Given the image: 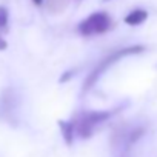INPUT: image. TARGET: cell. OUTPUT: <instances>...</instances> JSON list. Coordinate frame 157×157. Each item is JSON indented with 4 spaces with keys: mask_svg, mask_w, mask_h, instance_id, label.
Segmentation results:
<instances>
[{
    "mask_svg": "<svg viewBox=\"0 0 157 157\" xmlns=\"http://www.w3.org/2000/svg\"><path fill=\"white\" fill-rule=\"evenodd\" d=\"M68 2H69V0H48V2H46V8H48L49 13L57 14V13H62L68 6Z\"/></svg>",
    "mask_w": 157,
    "mask_h": 157,
    "instance_id": "obj_7",
    "label": "cell"
},
{
    "mask_svg": "<svg viewBox=\"0 0 157 157\" xmlns=\"http://www.w3.org/2000/svg\"><path fill=\"white\" fill-rule=\"evenodd\" d=\"M145 49H146V48H145L143 45H131V46H125V48L116 49V51H113L111 54H108L106 57H103V59L94 66V69L88 74V77L85 78L82 93H88V91L97 83V80L102 77V74H103L109 66H113L114 63H117L119 60H122V59H125V57H128V56L140 54V52H143Z\"/></svg>",
    "mask_w": 157,
    "mask_h": 157,
    "instance_id": "obj_1",
    "label": "cell"
},
{
    "mask_svg": "<svg viewBox=\"0 0 157 157\" xmlns=\"http://www.w3.org/2000/svg\"><path fill=\"white\" fill-rule=\"evenodd\" d=\"M122 157H126V155H122Z\"/></svg>",
    "mask_w": 157,
    "mask_h": 157,
    "instance_id": "obj_13",
    "label": "cell"
},
{
    "mask_svg": "<svg viewBox=\"0 0 157 157\" xmlns=\"http://www.w3.org/2000/svg\"><path fill=\"white\" fill-rule=\"evenodd\" d=\"M148 19V13L145 10H134L131 11L126 17H125V23L129 25V26H137V25H142L145 20Z\"/></svg>",
    "mask_w": 157,
    "mask_h": 157,
    "instance_id": "obj_5",
    "label": "cell"
},
{
    "mask_svg": "<svg viewBox=\"0 0 157 157\" xmlns=\"http://www.w3.org/2000/svg\"><path fill=\"white\" fill-rule=\"evenodd\" d=\"M143 134H145V129H143L142 126L131 129L128 134H125V137H126V145H132V143H136L140 137H143Z\"/></svg>",
    "mask_w": 157,
    "mask_h": 157,
    "instance_id": "obj_8",
    "label": "cell"
},
{
    "mask_svg": "<svg viewBox=\"0 0 157 157\" xmlns=\"http://www.w3.org/2000/svg\"><path fill=\"white\" fill-rule=\"evenodd\" d=\"M105 2H108V0H105Z\"/></svg>",
    "mask_w": 157,
    "mask_h": 157,
    "instance_id": "obj_14",
    "label": "cell"
},
{
    "mask_svg": "<svg viewBox=\"0 0 157 157\" xmlns=\"http://www.w3.org/2000/svg\"><path fill=\"white\" fill-rule=\"evenodd\" d=\"M59 128L62 131L63 140L68 146L72 145L74 142V132H75V120L74 122H68V120H59Z\"/></svg>",
    "mask_w": 157,
    "mask_h": 157,
    "instance_id": "obj_4",
    "label": "cell"
},
{
    "mask_svg": "<svg viewBox=\"0 0 157 157\" xmlns=\"http://www.w3.org/2000/svg\"><path fill=\"white\" fill-rule=\"evenodd\" d=\"M34 2V5H37V6H40L42 3H43V0H33Z\"/></svg>",
    "mask_w": 157,
    "mask_h": 157,
    "instance_id": "obj_12",
    "label": "cell"
},
{
    "mask_svg": "<svg viewBox=\"0 0 157 157\" xmlns=\"http://www.w3.org/2000/svg\"><path fill=\"white\" fill-rule=\"evenodd\" d=\"M6 48H8V43L5 42V39L0 37V51H5Z\"/></svg>",
    "mask_w": 157,
    "mask_h": 157,
    "instance_id": "obj_11",
    "label": "cell"
},
{
    "mask_svg": "<svg viewBox=\"0 0 157 157\" xmlns=\"http://www.w3.org/2000/svg\"><path fill=\"white\" fill-rule=\"evenodd\" d=\"M8 19H10L8 10H6L5 6H0V29H6V26H8Z\"/></svg>",
    "mask_w": 157,
    "mask_h": 157,
    "instance_id": "obj_9",
    "label": "cell"
},
{
    "mask_svg": "<svg viewBox=\"0 0 157 157\" xmlns=\"http://www.w3.org/2000/svg\"><path fill=\"white\" fill-rule=\"evenodd\" d=\"M113 22H111V17L103 13V11H99V13H93L91 16H88L85 20H82L78 23V33L85 37H91V36H99V34H103L106 33L109 28H111Z\"/></svg>",
    "mask_w": 157,
    "mask_h": 157,
    "instance_id": "obj_3",
    "label": "cell"
},
{
    "mask_svg": "<svg viewBox=\"0 0 157 157\" xmlns=\"http://www.w3.org/2000/svg\"><path fill=\"white\" fill-rule=\"evenodd\" d=\"M120 109H122V106H117L114 109H105V111H86V113L80 114L78 119L75 120V132L82 139H90L99 125L109 120Z\"/></svg>",
    "mask_w": 157,
    "mask_h": 157,
    "instance_id": "obj_2",
    "label": "cell"
},
{
    "mask_svg": "<svg viewBox=\"0 0 157 157\" xmlns=\"http://www.w3.org/2000/svg\"><path fill=\"white\" fill-rule=\"evenodd\" d=\"M16 105H14V96H13V91L11 90H6L0 99V111L2 113H6V114H11L14 111Z\"/></svg>",
    "mask_w": 157,
    "mask_h": 157,
    "instance_id": "obj_6",
    "label": "cell"
},
{
    "mask_svg": "<svg viewBox=\"0 0 157 157\" xmlns=\"http://www.w3.org/2000/svg\"><path fill=\"white\" fill-rule=\"evenodd\" d=\"M72 75H74V71H66V72L60 77V83H65L66 80H69V78H71Z\"/></svg>",
    "mask_w": 157,
    "mask_h": 157,
    "instance_id": "obj_10",
    "label": "cell"
}]
</instances>
